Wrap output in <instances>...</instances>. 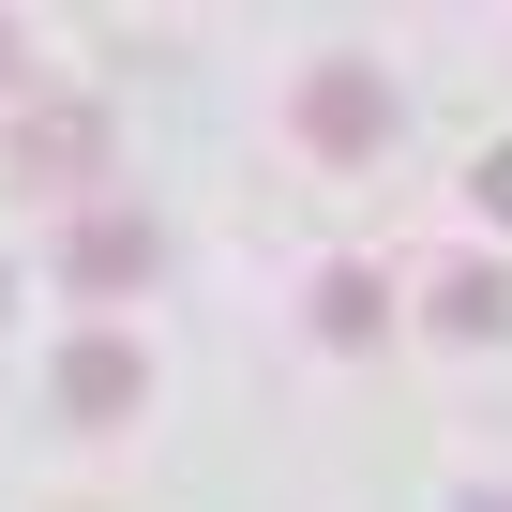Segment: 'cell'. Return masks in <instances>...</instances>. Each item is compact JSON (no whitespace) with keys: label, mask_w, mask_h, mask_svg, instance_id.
Masks as SVG:
<instances>
[{"label":"cell","mask_w":512,"mask_h":512,"mask_svg":"<svg viewBox=\"0 0 512 512\" xmlns=\"http://www.w3.org/2000/svg\"><path fill=\"white\" fill-rule=\"evenodd\" d=\"M377 136H392V91H377L362 61H317V76H302V151H332V166H362Z\"/></svg>","instance_id":"cell-1"},{"label":"cell","mask_w":512,"mask_h":512,"mask_svg":"<svg viewBox=\"0 0 512 512\" xmlns=\"http://www.w3.org/2000/svg\"><path fill=\"white\" fill-rule=\"evenodd\" d=\"M151 211H76V241H61V287L76 302H121V287H151Z\"/></svg>","instance_id":"cell-2"},{"label":"cell","mask_w":512,"mask_h":512,"mask_svg":"<svg viewBox=\"0 0 512 512\" xmlns=\"http://www.w3.org/2000/svg\"><path fill=\"white\" fill-rule=\"evenodd\" d=\"M16 181L91 196V181H106V106H31V121H16Z\"/></svg>","instance_id":"cell-3"},{"label":"cell","mask_w":512,"mask_h":512,"mask_svg":"<svg viewBox=\"0 0 512 512\" xmlns=\"http://www.w3.org/2000/svg\"><path fill=\"white\" fill-rule=\"evenodd\" d=\"M136 392H151V362H136L121 332H76V362H61V407H76V422H136Z\"/></svg>","instance_id":"cell-4"},{"label":"cell","mask_w":512,"mask_h":512,"mask_svg":"<svg viewBox=\"0 0 512 512\" xmlns=\"http://www.w3.org/2000/svg\"><path fill=\"white\" fill-rule=\"evenodd\" d=\"M317 332H332V347L392 332V287H377V272H317Z\"/></svg>","instance_id":"cell-5"},{"label":"cell","mask_w":512,"mask_h":512,"mask_svg":"<svg viewBox=\"0 0 512 512\" xmlns=\"http://www.w3.org/2000/svg\"><path fill=\"white\" fill-rule=\"evenodd\" d=\"M437 332H482V347H497V332H512V272H452V287H437Z\"/></svg>","instance_id":"cell-6"},{"label":"cell","mask_w":512,"mask_h":512,"mask_svg":"<svg viewBox=\"0 0 512 512\" xmlns=\"http://www.w3.org/2000/svg\"><path fill=\"white\" fill-rule=\"evenodd\" d=\"M467 196H482V226H512V136H497V151L467 166Z\"/></svg>","instance_id":"cell-7"},{"label":"cell","mask_w":512,"mask_h":512,"mask_svg":"<svg viewBox=\"0 0 512 512\" xmlns=\"http://www.w3.org/2000/svg\"><path fill=\"white\" fill-rule=\"evenodd\" d=\"M0 76H16V31H0Z\"/></svg>","instance_id":"cell-8"},{"label":"cell","mask_w":512,"mask_h":512,"mask_svg":"<svg viewBox=\"0 0 512 512\" xmlns=\"http://www.w3.org/2000/svg\"><path fill=\"white\" fill-rule=\"evenodd\" d=\"M467 512H512V497H467Z\"/></svg>","instance_id":"cell-9"}]
</instances>
